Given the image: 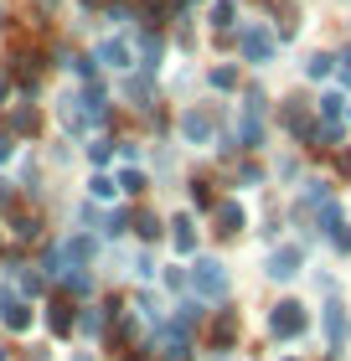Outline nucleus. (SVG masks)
Returning <instances> with one entry per match:
<instances>
[{
    "mask_svg": "<svg viewBox=\"0 0 351 361\" xmlns=\"http://www.w3.org/2000/svg\"><path fill=\"white\" fill-rule=\"evenodd\" d=\"M171 227H176V233H171V238H176V248H181V253H191V243H196V233H191V217H181V222H171Z\"/></svg>",
    "mask_w": 351,
    "mask_h": 361,
    "instance_id": "nucleus-9",
    "label": "nucleus"
},
{
    "mask_svg": "<svg viewBox=\"0 0 351 361\" xmlns=\"http://www.w3.org/2000/svg\"><path fill=\"white\" fill-rule=\"evenodd\" d=\"M98 57H104L109 68H129V47L124 42H104V52H98Z\"/></svg>",
    "mask_w": 351,
    "mask_h": 361,
    "instance_id": "nucleus-7",
    "label": "nucleus"
},
{
    "mask_svg": "<svg viewBox=\"0 0 351 361\" xmlns=\"http://www.w3.org/2000/svg\"><path fill=\"white\" fill-rule=\"evenodd\" d=\"M295 264H299V253H295V248H284V253H274L269 274H274V279H290V274H295Z\"/></svg>",
    "mask_w": 351,
    "mask_h": 361,
    "instance_id": "nucleus-6",
    "label": "nucleus"
},
{
    "mask_svg": "<svg viewBox=\"0 0 351 361\" xmlns=\"http://www.w3.org/2000/svg\"><path fill=\"white\" fill-rule=\"evenodd\" d=\"M243 57L248 62H269V37H263V31H243Z\"/></svg>",
    "mask_w": 351,
    "mask_h": 361,
    "instance_id": "nucleus-3",
    "label": "nucleus"
},
{
    "mask_svg": "<svg viewBox=\"0 0 351 361\" xmlns=\"http://www.w3.org/2000/svg\"><path fill=\"white\" fill-rule=\"evenodd\" d=\"M42 6H52V0H42Z\"/></svg>",
    "mask_w": 351,
    "mask_h": 361,
    "instance_id": "nucleus-15",
    "label": "nucleus"
},
{
    "mask_svg": "<svg viewBox=\"0 0 351 361\" xmlns=\"http://www.w3.org/2000/svg\"><path fill=\"white\" fill-rule=\"evenodd\" d=\"M299 325H305L299 305H279V310H274V336H299Z\"/></svg>",
    "mask_w": 351,
    "mask_h": 361,
    "instance_id": "nucleus-2",
    "label": "nucleus"
},
{
    "mask_svg": "<svg viewBox=\"0 0 351 361\" xmlns=\"http://www.w3.org/2000/svg\"><path fill=\"white\" fill-rule=\"evenodd\" d=\"M232 331H238V320H232V315L217 320V331H212V336H217V346H222V341H232Z\"/></svg>",
    "mask_w": 351,
    "mask_h": 361,
    "instance_id": "nucleus-11",
    "label": "nucleus"
},
{
    "mask_svg": "<svg viewBox=\"0 0 351 361\" xmlns=\"http://www.w3.org/2000/svg\"><path fill=\"white\" fill-rule=\"evenodd\" d=\"M119 186H124V191H145V176H140V171H124Z\"/></svg>",
    "mask_w": 351,
    "mask_h": 361,
    "instance_id": "nucleus-12",
    "label": "nucleus"
},
{
    "mask_svg": "<svg viewBox=\"0 0 351 361\" xmlns=\"http://www.w3.org/2000/svg\"><path fill=\"white\" fill-rule=\"evenodd\" d=\"M238 227H243V207H217V233H238Z\"/></svg>",
    "mask_w": 351,
    "mask_h": 361,
    "instance_id": "nucleus-4",
    "label": "nucleus"
},
{
    "mask_svg": "<svg viewBox=\"0 0 351 361\" xmlns=\"http://www.w3.org/2000/svg\"><path fill=\"white\" fill-rule=\"evenodd\" d=\"M0 207H11V186H6V180H0Z\"/></svg>",
    "mask_w": 351,
    "mask_h": 361,
    "instance_id": "nucleus-14",
    "label": "nucleus"
},
{
    "mask_svg": "<svg viewBox=\"0 0 351 361\" xmlns=\"http://www.w3.org/2000/svg\"><path fill=\"white\" fill-rule=\"evenodd\" d=\"M191 202H196V207H212V191H207V180H196V186H191Z\"/></svg>",
    "mask_w": 351,
    "mask_h": 361,
    "instance_id": "nucleus-13",
    "label": "nucleus"
},
{
    "mask_svg": "<svg viewBox=\"0 0 351 361\" xmlns=\"http://www.w3.org/2000/svg\"><path fill=\"white\" fill-rule=\"evenodd\" d=\"M181 129H186L191 140H207V129H212V124H207V114H186V119H181Z\"/></svg>",
    "mask_w": 351,
    "mask_h": 361,
    "instance_id": "nucleus-10",
    "label": "nucleus"
},
{
    "mask_svg": "<svg viewBox=\"0 0 351 361\" xmlns=\"http://www.w3.org/2000/svg\"><path fill=\"white\" fill-rule=\"evenodd\" d=\"M191 284H196V294H207V300H217V294L227 289V274H222V264H212V258H202V264L191 269Z\"/></svg>",
    "mask_w": 351,
    "mask_h": 361,
    "instance_id": "nucleus-1",
    "label": "nucleus"
},
{
    "mask_svg": "<svg viewBox=\"0 0 351 361\" xmlns=\"http://www.w3.org/2000/svg\"><path fill=\"white\" fill-rule=\"evenodd\" d=\"M6 325H11V331H26V325H31V310H26L21 300H6Z\"/></svg>",
    "mask_w": 351,
    "mask_h": 361,
    "instance_id": "nucleus-5",
    "label": "nucleus"
},
{
    "mask_svg": "<svg viewBox=\"0 0 351 361\" xmlns=\"http://www.w3.org/2000/svg\"><path fill=\"white\" fill-rule=\"evenodd\" d=\"M52 331H57V336H68V331H73V305H68V300H57V305H52Z\"/></svg>",
    "mask_w": 351,
    "mask_h": 361,
    "instance_id": "nucleus-8",
    "label": "nucleus"
}]
</instances>
